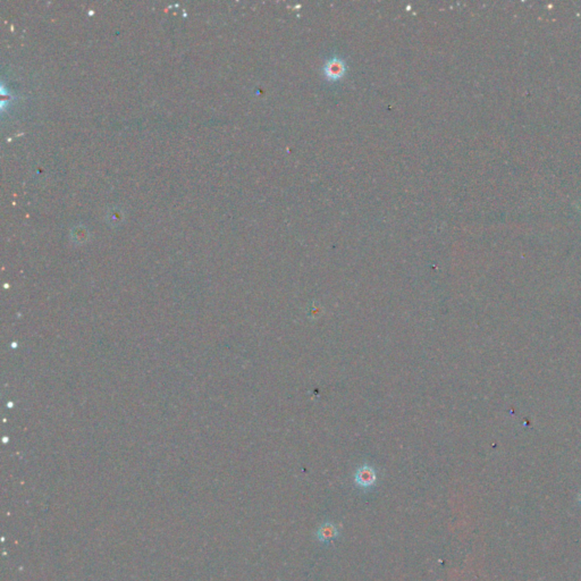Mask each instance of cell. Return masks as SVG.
Here are the masks:
<instances>
[{
    "mask_svg": "<svg viewBox=\"0 0 581 581\" xmlns=\"http://www.w3.org/2000/svg\"><path fill=\"white\" fill-rule=\"evenodd\" d=\"M376 480V475H375V471L371 469L370 467H363L360 469L357 473L356 476V481L359 486L361 487H370L371 485H374V482Z\"/></svg>",
    "mask_w": 581,
    "mask_h": 581,
    "instance_id": "obj_1",
    "label": "cell"
},
{
    "mask_svg": "<svg viewBox=\"0 0 581 581\" xmlns=\"http://www.w3.org/2000/svg\"><path fill=\"white\" fill-rule=\"evenodd\" d=\"M338 532L335 526H333L332 524H325L324 526H321L318 532H317V536H318V539L320 541H324V543H331L337 537Z\"/></svg>",
    "mask_w": 581,
    "mask_h": 581,
    "instance_id": "obj_2",
    "label": "cell"
}]
</instances>
